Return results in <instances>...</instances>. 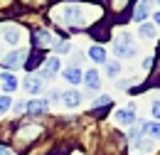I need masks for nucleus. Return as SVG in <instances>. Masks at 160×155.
Here are the masks:
<instances>
[{
	"instance_id": "obj_1",
	"label": "nucleus",
	"mask_w": 160,
	"mask_h": 155,
	"mask_svg": "<svg viewBox=\"0 0 160 155\" xmlns=\"http://www.w3.org/2000/svg\"><path fill=\"white\" fill-rule=\"evenodd\" d=\"M113 52H116L118 57H133V54H136L133 37H131L128 32H121V37L116 39V44H113Z\"/></svg>"
},
{
	"instance_id": "obj_2",
	"label": "nucleus",
	"mask_w": 160,
	"mask_h": 155,
	"mask_svg": "<svg viewBox=\"0 0 160 155\" xmlns=\"http://www.w3.org/2000/svg\"><path fill=\"white\" fill-rule=\"evenodd\" d=\"M62 22H67V25H74V27H79L81 25V8L79 5H67L64 10H62Z\"/></svg>"
},
{
	"instance_id": "obj_3",
	"label": "nucleus",
	"mask_w": 160,
	"mask_h": 155,
	"mask_svg": "<svg viewBox=\"0 0 160 155\" xmlns=\"http://www.w3.org/2000/svg\"><path fill=\"white\" fill-rule=\"evenodd\" d=\"M116 123H118V126H131V123H136V106L128 103L126 108H118V111H116Z\"/></svg>"
},
{
	"instance_id": "obj_4",
	"label": "nucleus",
	"mask_w": 160,
	"mask_h": 155,
	"mask_svg": "<svg viewBox=\"0 0 160 155\" xmlns=\"http://www.w3.org/2000/svg\"><path fill=\"white\" fill-rule=\"evenodd\" d=\"M25 49H12L10 54H5L2 59V64H5V69H15V67H22V62H25Z\"/></svg>"
},
{
	"instance_id": "obj_5",
	"label": "nucleus",
	"mask_w": 160,
	"mask_h": 155,
	"mask_svg": "<svg viewBox=\"0 0 160 155\" xmlns=\"http://www.w3.org/2000/svg\"><path fill=\"white\" fill-rule=\"evenodd\" d=\"M148 15H150V0H138L136 2V10H133V20L140 25V22L148 20Z\"/></svg>"
},
{
	"instance_id": "obj_6",
	"label": "nucleus",
	"mask_w": 160,
	"mask_h": 155,
	"mask_svg": "<svg viewBox=\"0 0 160 155\" xmlns=\"http://www.w3.org/2000/svg\"><path fill=\"white\" fill-rule=\"evenodd\" d=\"M57 69H59V59H57V57H49L47 62H44V67L40 69V77L49 79V77H54V74H57Z\"/></svg>"
},
{
	"instance_id": "obj_7",
	"label": "nucleus",
	"mask_w": 160,
	"mask_h": 155,
	"mask_svg": "<svg viewBox=\"0 0 160 155\" xmlns=\"http://www.w3.org/2000/svg\"><path fill=\"white\" fill-rule=\"evenodd\" d=\"M62 101H64L67 108H77V106L81 103V94L74 91V89H72V91H64V94H62Z\"/></svg>"
},
{
	"instance_id": "obj_8",
	"label": "nucleus",
	"mask_w": 160,
	"mask_h": 155,
	"mask_svg": "<svg viewBox=\"0 0 160 155\" xmlns=\"http://www.w3.org/2000/svg\"><path fill=\"white\" fill-rule=\"evenodd\" d=\"M2 39H5L8 44H18V42H20V30L12 27V25H5V27H2Z\"/></svg>"
},
{
	"instance_id": "obj_9",
	"label": "nucleus",
	"mask_w": 160,
	"mask_h": 155,
	"mask_svg": "<svg viewBox=\"0 0 160 155\" xmlns=\"http://www.w3.org/2000/svg\"><path fill=\"white\" fill-rule=\"evenodd\" d=\"M22 86H25V91H30V94H42V79L40 77H27L22 81Z\"/></svg>"
},
{
	"instance_id": "obj_10",
	"label": "nucleus",
	"mask_w": 160,
	"mask_h": 155,
	"mask_svg": "<svg viewBox=\"0 0 160 155\" xmlns=\"http://www.w3.org/2000/svg\"><path fill=\"white\" fill-rule=\"evenodd\" d=\"M25 108H27V113H32V116H40V113H44V111H47V101L35 98V101H30Z\"/></svg>"
},
{
	"instance_id": "obj_11",
	"label": "nucleus",
	"mask_w": 160,
	"mask_h": 155,
	"mask_svg": "<svg viewBox=\"0 0 160 155\" xmlns=\"http://www.w3.org/2000/svg\"><path fill=\"white\" fill-rule=\"evenodd\" d=\"M0 84H2L5 91H15V89H18V79L12 77L10 72H2V74H0Z\"/></svg>"
},
{
	"instance_id": "obj_12",
	"label": "nucleus",
	"mask_w": 160,
	"mask_h": 155,
	"mask_svg": "<svg viewBox=\"0 0 160 155\" xmlns=\"http://www.w3.org/2000/svg\"><path fill=\"white\" fill-rule=\"evenodd\" d=\"M84 84H86L89 89H99V84H101L99 72H96V69H89V72L84 74Z\"/></svg>"
},
{
	"instance_id": "obj_13",
	"label": "nucleus",
	"mask_w": 160,
	"mask_h": 155,
	"mask_svg": "<svg viewBox=\"0 0 160 155\" xmlns=\"http://www.w3.org/2000/svg\"><path fill=\"white\" fill-rule=\"evenodd\" d=\"M89 57L94 59L96 64H106V49H103V47H99V44H94V47L89 49Z\"/></svg>"
},
{
	"instance_id": "obj_14",
	"label": "nucleus",
	"mask_w": 160,
	"mask_h": 155,
	"mask_svg": "<svg viewBox=\"0 0 160 155\" xmlns=\"http://www.w3.org/2000/svg\"><path fill=\"white\" fill-rule=\"evenodd\" d=\"M64 79L69 81V84H81V69H77V67H69V69H64Z\"/></svg>"
},
{
	"instance_id": "obj_15",
	"label": "nucleus",
	"mask_w": 160,
	"mask_h": 155,
	"mask_svg": "<svg viewBox=\"0 0 160 155\" xmlns=\"http://www.w3.org/2000/svg\"><path fill=\"white\" fill-rule=\"evenodd\" d=\"M35 44H37V47H49V44H52V35H49L47 30L35 32Z\"/></svg>"
},
{
	"instance_id": "obj_16",
	"label": "nucleus",
	"mask_w": 160,
	"mask_h": 155,
	"mask_svg": "<svg viewBox=\"0 0 160 155\" xmlns=\"http://www.w3.org/2000/svg\"><path fill=\"white\" fill-rule=\"evenodd\" d=\"M140 133H150L153 138H160V121L158 123H140Z\"/></svg>"
},
{
	"instance_id": "obj_17",
	"label": "nucleus",
	"mask_w": 160,
	"mask_h": 155,
	"mask_svg": "<svg viewBox=\"0 0 160 155\" xmlns=\"http://www.w3.org/2000/svg\"><path fill=\"white\" fill-rule=\"evenodd\" d=\"M153 35H155V27H153V25H148V22H140V37L150 39Z\"/></svg>"
},
{
	"instance_id": "obj_18",
	"label": "nucleus",
	"mask_w": 160,
	"mask_h": 155,
	"mask_svg": "<svg viewBox=\"0 0 160 155\" xmlns=\"http://www.w3.org/2000/svg\"><path fill=\"white\" fill-rule=\"evenodd\" d=\"M54 49H57L59 54H67V52L72 49V44H69L67 39H57V42H54Z\"/></svg>"
},
{
	"instance_id": "obj_19",
	"label": "nucleus",
	"mask_w": 160,
	"mask_h": 155,
	"mask_svg": "<svg viewBox=\"0 0 160 155\" xmlns=\"http://www.w3.org/2000/svg\"><path fill=\"white\" fill-rule=\"evenodd\" d=\"M133 148H136V150H148V148H150V140H145V138H133Z\"/></svg>"
},
{
	"instance_id": "obj_20",
	"label": "nucleus",
	"mask_w": 160,
	"mask_h": 155,
	"mask_svg": "<svg viewBox=\"0 0 160 155\" xmlns=\"http://www.w3.org/2000/svg\"><path fill=\"white\" fill-rule=\"evenodd\" d=\"M106 72H108L111 77H116V74L121 72V64L118 62H106Z\"/></svg>"
},
{
	"instance_id": "obj_21",
	"label": "nucleus",
	"mask_w": 160,
	"mask_h": 155,
	"mask_svg": "<svg viewBox=\"0 0 160 155\" xmlns=\"http://www.w3.org/2000/svg\"><path fill=\"white\" fill-rule=\"evenodd\" d=\"M10 103H12V101H10V96H5V94H0V113H5V111L10 108Z\"/></svg>"
},
{
	"instance_id": "obj_22",
	"label": "nucleus",
	"mask_w": 160,
	"mask_h": 155,
	"mask_svg": "<svg viewBox=\"0 0 160 155\" xmlns=\"http://www.w3.org/2000/svg\"><path fill=\"white\" fill-rule=\"evenodd\" d=\"M108 103H111V98H108V96H99L96 101H94V106H108Z\"/></svg>"
},
{
	"instance_id": "obj_23",
	"label": "nucleus",
	"mask_w": 160,
	"mask_h": 155,
	"mask_svg": "<svg viewBox=\"0 0 160 155\" xmlns=\"http://www.w3.org/2000/svg\"><path fill=\"white\" fill-rule=\"evenodd\" d=\"M153 116L160 121V101H155V103H153Z\"/></svg>"
},
{
	"instance_id": "obj_24",
	"label": "nucleus",
	"mask_w": 160,
	"mask_h": 155,
	"mask_svg": "<svg viewBox=\"0 0 160 155\" xmlns=\"http://www.w3.org/2000/svg\"><path fill=\"white\" fill-rule=\"evenodd\" d=\"M49 98H52V101H59L62 94H59V91H49Z\"/></svg>"
},
{
	"instance_id": "obj_25",
	"label": "nucleus",
	"mask_w": 160,
	"mask_h": 155,
	"mask_svg": "<svg viewBox=\"0 0 160 155\" xmlns=\"http://www.w3.org/2000/svg\"><path fill=\"white\" fill-rule=\"evenodd\" d=\"M22 111H25V103H22V101H20V103H15V113H22Z\"/></svg>"
},
{
	"instance_id": "obj_26",
	"label": "nucleus",
	"mask_w": 160,
	"mask_h": 155,
	"mask_svg": "<svg viewBox=\"0 0 160 155\" xmlns=\"http://www.w3.org/2000/svg\"><path fill=\"white\" fill-rule=\"evenodd\" d=\"M0 155H12V153H10V148H5V145H0Z\"/></svg>"
},
{
	"instance_id": "obj_27",
	"label": "nucleus",
	"mask_w": 160,
	"mask_h": 155,
	"mask_svg": "<svg viewBox=\"0 0 160 155\" xmlns=\"http://www.w3.org/2000/svg\"><path fill=\"white\" fill-rule=\"evenodd\" d=\"M153 18H155V25H160V10L155 12V15H153Z\"/></svg>"
},
{
	"instance_id": "obj_28",
	"label": "nucleus",
	"mask_w": 160,
	"mask_h": 155,
	"mask_svg": "<svg viewBox=\"0 0 160 155\" xmlns=\"http://www.w3.org/2000/svg\"><path fill=\"white\" fill-rule=\"evenodd\" d=\"M158 5H160V0H158Z\"/></svg>"
}]
</instances>
